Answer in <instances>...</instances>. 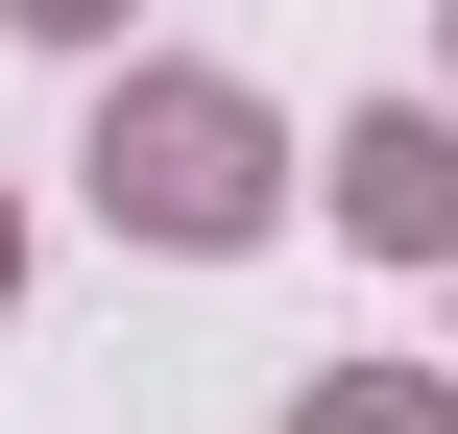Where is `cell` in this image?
I'll return each mask as SVG.
<instances>
[{
  "label": "cell",
  "instance_id": "1",
  "mask_svg": "<svg viewBox=\"0 0 458 434\" xmlns=\"http://www.w3.org/2000/svg\"><path fill=\"white\" fill-rule=\"evenodd\" d=\"M145 193H169V217H242V121L169 97V121H145Z\"/></svg>",
  "mask_w": 458,
  "mask_h": 434
}]
</instances>
